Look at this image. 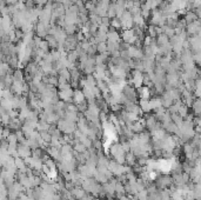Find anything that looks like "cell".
Instances as JSON below:
<instances>
[{"mask_svg": "<svg viewBox=\"0 0 201 200\" xmlns=\"http://www.w3.org/2000/svg\"><path fill=\"white\" fill-rule=\"evenodd\" d=\"M139 107H140V109L141 111H144V112H149V111H152L151 109V106H149V100L148 99H141L140 100V104H139Z\"/></svg>", "mask_w": 201, "mask_h": 200, "instance_id": "1", "label": "cell"}, {"mask_svg": "<svg viewBox=\"0 0 201 200\" xmlns=\"http://www.w3.org/2000/svg\"><path fill=\"white\" fill-rule=\"evenodd\" d=\"M199 29H200V26H199V22L197 20L188 25V33L195 34V33H199Z\"/></svg>", "mask_w": 201, "mask_h": 200, "instance_id": "2", "label": "cell"}, {"mask_svg": "<svg viewBox=\"0 0 201 200\" xmlns=\"http://www.w3.org/2000/svg\"><path fill=\"white\" fill-rule=\"evenodd\" d=\"M197 19H198V15H197V14H194L193 12H188V13L186 14V21H187L188 24H191V22L195 21Z\"/></svg>", "mask_w": 201, "mask_h": 200, "instance_id": "3", "label": "cell"}, {"mask_svg": "<svg viewBox=\"0 0 201 200\" xmlns=\"http://www.w3.org/2000/svg\"><path fill=\"white\" fill-rule=\"evenodd\" d=\"M191 106L194 108V112H195L197 114H199V113H200V100L197 99V101H194Z\"/></svg>", "mask_w": 201, "mask_h": 200, "instance_id": "4", "label": "cell"}, {"mask_svg": "<svg viewBox=\"0 0 201 200\" xmlns=\"http://www.w3.org/2000/svg\"><path fill=\"white\" fill-rule=\"evenodd\" d=\"M112 25H113V27H116V28H119L120 26H121V22H120V19H113L112 20Z\"/></svg>", "mask_w": 201, "mask_h": 200, "instance_id": "5", "label": "cell"}]
</instances>
